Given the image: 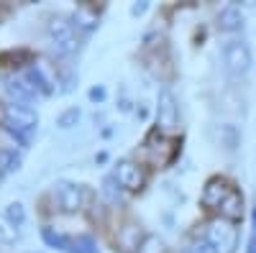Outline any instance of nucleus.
Here are the masks:
<instances>
[{
    "label": "nucleus",
    "mask_w": 256,
    "mask_h": 253,
    "mask_svg": "<svg viewBox=\"0 0 256 253\" xmlns=\"http://www.w3.org/2000/svg\"><path fill=\"white\" fill-rule=\"evenodd\" d=\"M41 238H44L46 246H52V248H56V251H62V253H77L74 238H67V236L56 233L54 228H41Z\"/></svg>",
    "instance_id": "nucleus-10"
},
{
    "label": "nucleus",
    "mask_w": 256,
    "mask_h": 253,
    "mask_svg": "<svg viewBox=\"0 0 256 253\" xmlns=\"http://www.w3.org/2000/svg\"><path fill=\"white\" fill-rule=\"evenodd\" d=\"M230 189L233 187H228V182L226 179H210L208 184H205V192H202V205L205 207H218L220 210V205L226 202V197L230 195Z\"/></svg>",
    "instance_id": "nucleus-8"
},
{
    "label": "nucleus",
    "mask_w": 256,
    "mask_h": 253,
    "mask_svg": "<svg viewBox=\"0 0 256 253\" xmlns=\"http://www.w3.org/2000/svg\"><path fill=\"white\" fill-rule=\"evenodd\" d=\"M3 174H6V172H3V169H0V182H3Z\"/></svg>",
    "instance_id": "nucleus-28"
},
{
    "label": "nucleus",
    "mask_w": 256,
    "mask_h": 253,
    "mask_svg": "<svg viewBox=\"0 0 256 253\" xmlns=\"http://www.w3.org/2000/svg\"><path fill=\"white\" fill-rule=\"evenodd\" d=\"M6 218L16 225V228H20L26 223V210H24V205L20 202H10L8 207H6Z\"/></svg>",
    "instance_id": "nucleus-18"
},
{
    "label": "nucleus",
    "mask_w": 256,
    "mask_h": 253,
    "mask_svg": "<svg viewBox=\"0 0 256 253\" xmlns=\"http://www.w3.org/2000/svg\"><path fill=\"white\" fill-rule=\"evenodd\" d=\"M3 123L8 125V131L20 138V141H28V133L38 125V115L28 108V105H18V102H10L3 108Z\"/></svg>",
    "instance_id": "nucleus-2"
},
{
    "label": "nucleus",
    "mask_w": 256,
    "mask_h": 253,
    "mask_svg": "<svg viewBox=\"0 0 256 253\" xmlns=\"http://www.w3.org/2000/svg\"><path fill=\"white\" fill-rule=\"evenodd\" d=\"M20 166V156L16 154V151H0V169L8 174V172H16V169Z\"/></svg>",
    "instance_id": "nucleus-19"
},
{
    "label": "nucleus",
    "mask_w": 256,
    "mask_h": 253,
    "mask_svg": "<svg viewBox=\"0 0 256 253\" xmlns=\"http://www.w3.org/2000/svg\"><path fill=\"white\" fill-rule=\"evenodd\" d=\"M74 248H77V253H100L92 236H77L74 238Z\"/></svg>",
    "instance_id": "nucleus-20"
},
{
    "label": "nucleus",
    "mask_w": 256,
    "mask_h": 253,
    "mask_svg": "<svg viewBox=\"0 0 256 253\" xmlns=\"http://www.w3.org/2000/svg\"><path fill=\"white\" fill-rule=\"evenodd\" d=\"M220 215L226 220H238L244 215V197L236 192V189H230V195L226 197V202L220 205Z\"/></svg>",
    "instance_id": "nucleus-14"
},
{
    "label": "nucleus",
    "mask_w": 256,
    "mask_h": 253,
    "mask_svg": "<svg viewBox=\"0 0 256 253\" xmlns=\"http://www.w3.org/2000/svg\"><path fill=\"white\" fill-rule=\"evenodd\" d=\"M146 8H148V3H136V5H131V15H141V13H146Z\"/></svg>",
    "instance_id": "nucleus-25"
},
{
    "label": "nucleus",
    "mask_w": 256,
    "mask_h": 253,
    "mask_svg": "<svg viewBox=\"0 0 256 253\" xmlns=\"http://www.w3.org/2000/svg\"><path fill=\"white\" fill-rule=\"evenodd\" d=\"M90 100L92 102H102L105 100V87H92L90 90Z\"/></svg>",
    "instance_id": "nucleus-24"
},
{
    "label": "nucleus",
    "mask_w": 256,
    "mask_h": 253,
    "mask_svg": "<svg viewBox=\"0 0 256 253\" xmlns=\"http://www.w3.org/2000/svg\"><path fill=\"white\" fill-rule=\"evenodd\" d=\"M216 253H236L238 248V230L233 225V220H226V218H216L205 225V236H202Z\"/></svg>",
    "instance_id": "nucleus-1"
},
{
    "label": "nucleus",
    "mask_w": 256,
    "mask_h": 253,
    "mask_svg": "<svg viewBox=\"0 0 256 253\" xmlns=\"http://www.w3.org/2000/svg\"><path fill=\"white\" fill-rule=\"evenodd\" d=\"M136 253H166V248H164V241L159 236H146Z\"/></svg>",
    "instance_id": "nucleus-17"
},
{
    "label": "nucleus",
    "mask_w": 256,
    "mask_h": 253,
    "mask_svg": "<svg viewBox=\"0 0 256 253\" xmlns=\"http://www.w3.org/2000/svg\"><path fill=\"white\" fill-rule=\"evenodd\" d=\"M146 236H141V228L138 225H123L118 230V246L123 251H138V246L144 243Z\"/></svg>",
    "instance_id": "nucleus-11"
},
{
    "label": "nucleus",
    "mask_w": 256,
    "mask_h": 253,
    "mask_svg": "<svg viewBox=\"0 0 256 253\" xmlns=\"http://www.w3.org/2000/svg\"><path fill=\"white\" fill-rule=\"evenodd\" d=\"M184 253H216V248H212L205 238H198V241H192V243L184 248Z\"/></svg>",
    "instance_id": "nucleus-22"
},
{
    "label": "nucleus",
    "mask_w": 256,
    "mask_h": 253,
    "mask_svg": "<svg viewBox=\"0 0 256 253\" xmlns=\"http://www.w3.org/2000/svg\"><path fill=\"white\" fill-rule=\"evenodd\" d=\"M54 197L59 202L62 213H77L82 207V187L72 184V182H59L54 189Z\"/></svg>",
    "instance_id": "nucleus-7"
},
{
    "label": "nucleus",
    "mask_w": 256,
    "mask_h": 253,
    "mask_svg": "<svg viewBox=\"0 0 256 253\" xmlns=\"http://www.w3.org/2000/svg\"><path fill=\"white\" fill-rule=\"evenodd\" d=\"M113 177H116V182H118L123 189H128V192H136V189H141L144 182H146V177H144V172H141V166H138L136 161H131V159L118 161Z\"/></svg>",
    "instance_id": "nucleus-6"
},
{
    "label": "nucleus",
    "mask_w": 256,
    "mask_h": 253,
    "mask_svg": "<svg viewBox=\"0 0 256 253\" xmlns=\"http://www.w3.org/2000/svg\"><path fill=\"white\" fill-rule=\"evenodd\" d=\"M223 64L226 69L233 74V77H241L248 72L251 67V51L246 44H241V41H230V44L223 46Z\"/></svg>",
    "instance_id": "nucleus-5"
},
{
    "label": "nucleus",
    "mask_w": 256,
    "mask_h": 253,
    "mask_svg": "<svg viewBox=\"0 0 256 253\" xmlns=\"http://www.w3.org/2000/svg\"><path fill=\"white\" fill-rule=\"evenodd\" d=\"M16 238H18V228L6 215H0V243L10 246V243H16Z\"/></svg>",
    "instance_id": "nucleus-16"
},
{
    "label": "nucleus",
    "mask_w": 256,
    "mask_h": 253,
    "mask_svg": "<svg viewBox=\"0 0 256 253\" xmlns=\"http://www.w3.org/2000/svg\"><path fill=\"white\" fill-rule=\"evenodd\" d=\"M26 79L34 84L36 90L44 92V95H52V92H54V79L44 72V67H41V64H34V67L26 72Z\"/></svg>",
    "instance_id": "nucleus-13"
},
{
    "label": "nucleus",
    "mask_w": 256,
    "mask_h": 253,
    "mask_svg": "<svg viewBox=\"0 0 256 253\" xmlns=\"http://www.w3.org/2000/svg\"><path fill=\"white\" fill-rule=\"evenodd\" d=\"M46 33L52 38L54 49L62 54V56H72L77 51V33H74V23L67 20L64 15H52L49 23H46Z\"/></svg>",
    "instance_id": "nucleus-3"
},
{
    "label": "nucleus",
    "mask_w": 256,
    "mask_h": 253,
    "mask_svg": "<svg viewBox=\"0 0 256 253\" xmlns=\"http://www.w3.org/2000/svg\"><path fill=\"white\" fill-rule=\"evenodd\" d=\"M72 23L77 26V28H82V31H92L95 26H98V13H92L90 8H77L74 10V15H72Z\"/></svg>",
    "instance_id": "nucleus-15"
},
{
    "label": "nucleus",
    "mask_w": 256,
    "mask_h": 253,
    "mask_svg": "<svg viewBox=\"0 0 256 253\" xmlns=\"http://www.w3.org/2000/svg\"><path fill=\"white\" fill-rule=\"evenodd\" d=\"M248 253H256V233H254L251 241H248Z\"/></svg>",
    "instance_id": "nucleus-26"
},
{
    "label": "nucleus",
    "mask_w": 256,
    "mask_h": 253,
    "mask_svg": "<svg viewBox=\"0 0 256 253\" xmlns=\"http://www.w3.org/2000/svg\"><path fill=\"white\" fill-rule=\"evenodd\" d=\"M254 233H256V207H254Z\"/></svg>",
    "instance_id": "nucleus-27"
},
{
    "label": "nucleus",
    "mask_w": 256,
    "mask_h": 253,
    "mask_svg": "<svg viewBox=\"0 0 256 253\" xmlns=\"http://www.w3.org/2000/svg\"><path fill=\"white\" fill-rule=\"evenodd\" d=\"M6 92L20 105V102H34L36 97V87L28 79H20V77H8L6 79Z\"/></svg>",
    "instance_id": "nucleus-9"
},
{
    "label": "nucleus",
    "mask_w": 256,
    "mask_h": 253,
    "mask_svg": "<svg viewBox=\"0 0 256 253\" xmlns=\"http://www.w3.org/2000/svg\"><path fill=\"white\" fill-rule=\"evenodd\" d=\"M156 128L164 133H172L180 128V108H177V100L172 95V90L162 87L159 97H156Z\"/></svg>",
    "instance_id": "nucleus-4"
},
{
    "label": "nucleus",
    "mask_w": 256,
    "mask_h": 253,
    "mask_svg": "<svg viewBox=\"0 0 256 253\" xmlns=\"http://www.w3.org/2000/svg\"><path fill=\"white\" fill-rule=\"evenodd\" d=\"M218 26L223 31H236L244 26V13L238 5H226L220 13H218Z\"/></svg>",
    "instance_id": "nucleus-12"
},
{
    "label": "nucleus",
    "mask_w": 256,
    "mask_h": 253,
    "mask_svg": "<svg viewBox=\"0 0 256 253\" xmlns=\"http://www.w3.org/2000/svg\"><path fill=\"white\" fill-rule=\"evenodd\" d=\"M77 120H80V110L77 108H70V110H64L56 118V125H59V128H72V125H77Z\"/></svg>",
    "instance_id": "nucleus-21"
},
{
    "label": "nucleus",
    "mask_w": 256,
    "mask_h": 253,
    "mask_svg": "<svg viewBox=\"0 0 256 253\" xmlns=\"http://www.w3.org/2000/svg\"><path fill=\"white\" fill-rule=\"evenodd\" d=\"M105 195H108L110 200H118V182H116V177L105 179Z\"/></svg>",
    "instance_id": "nucleus-23"
}]
</instances>
